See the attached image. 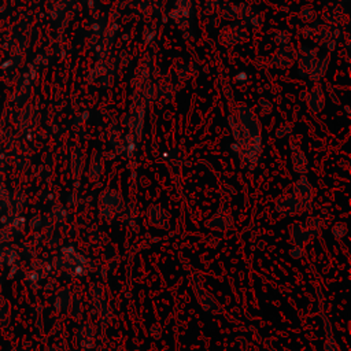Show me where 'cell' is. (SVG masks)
Returning a JSON list of instances; mask_svg holds the SVG:
<instances>
[{
  "label": "cell",
  "instance_id": "obj_1",
  "mask_svg": "<svg viewBox=\"0 0 351 351\" xmlns=\"http://www.w3.org/2000/svg\"><path fill=\"white\" fill-rule=\"evenodd\" d=\"M11 320V303L10 300L0 296V328H6Z\"/></svg>",
  "mask_w": 351,
  "mask_h": 351
},
{
  "label": "cell",
  "instance_id": "obj_2",
  "mask_svg": "<svg viewBox=\"0 0 351 351\" xmlns=\"http://www.w3.org/2000/svg\"><path fill=\"white\" fill-rule=\"evenodd\" d=\"M6 200H9V192L6 189L5 184L0 180V202H6Z\"/></svg>",
  "mask_w": 351,
  "mask_h": 351
},
{
  "label": "cell",
  "instance_id": "obj_3",
  "mask_svg": "<svg viewBox=\"0 0 351 351\" xmlns=\"http://www.w3.org/2000/svg\"><path fill=\"white\" fill-rule=\"evenodd\" d=\"M46 351H59L58 348H55V347H47Z\"/></svg>",
  "mask_w": 351,
  "mask_h": 351
}]
</instances>
